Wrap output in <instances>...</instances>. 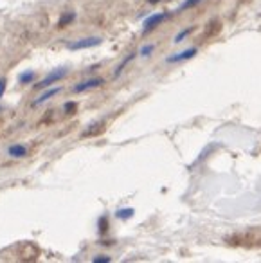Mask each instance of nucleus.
Listing matches in <instances>:
<instances>
[{
    "instance_id": "1",
    "label": "nucleus",
    "mask_w": 261,
    "mask_h": 263,
    "mask_svg": "<svg viewBox=\"0 0 261 263\" xmlns=\"http://www.w3.org/2000/svg\"><path fill=\"white\" fill-rule=\"evenodd\" d=\"M67 74H69V69H65V67H62V69H54L51 70V72L47 74V76L44 78V80H40L36 85H34V88H49L52 87L54 83H60V81L63 80V78H67Z\"/></svg>"
},
{
    "instance_id": "2",
    "label": "nucleus",
    "mask_w": 261,
    "mask_h": 263,
    "mask_svg": "<svg viewBox=\"0 0 261 263\" xmlns=\"http://www.w3.org/2000/svg\"><path fill=\"white\" fill-rule=\"evenodd\" d=\"M101 44H103V40L99 36H88V38H81V40H76V42H69L67 49H69V51H83V49L98 47V45H101Z\"/></svg>"
},
{
    "instance_id": "3",
    "label": "nucleus",
    "mask_w": 261,
    "mask_h": 263,
    "mask_svg": "<svg viewBox=\"0 0 261 263\" xmlns=\"http://www.w3.org/2000/svg\"><path fill=\"white\" fill-rule=\"evenodd\" d=\"M103 83H105V80H101V78H88V80H83L78 85H74L72 90H74V94H83V92H87V90L101 87Z\"/></svg>"
},
{
    "instance_id": "4",
    "label": "nucleus",
    "mask_w": 261,
    "mask_h": 263,
    "mask_svg": "<svg viewBox=\"0 0 261 263\" xmlns=\"http://www.w3.org/2000/svg\"><path fill=\"white\" fill-rule=\"evenodd\" d=\"M167 16H170V13H155V15L148 16V18L144 20V33H150V31L155 29L157 26H160Z\"/></svg>"
},
{
    "instance_id": "5",
    "label": "nucleus",
    "mask_w": 261,
    "mask_h": 263,
    "mask_svg": "<svg viewBox=\"0 0 261 263\" xmlns=\"http://www.w3.org/2000/svg\"><path fill=\"white\" fill-rule=\"evenodd\" d=\"M198 54V49L196 47H191V49H185V51L178 52V54H173V56H167L166 62L167 63H180V62H185V60H191Z\"/></svg>"
},
{
    "instance_id": "6",
    "label": "nucleus",
    "mask_w": 261,
    "mask_h": 263,
    "mask_svg": "<svg viewBox=\"0 0 261 263\" xmlns=\"http://www.w3.org/2000/svg\"><path fill=\"white\" fill-rule=\"evenodd\" d=\"M8 155L11 159H24L29 155V148H27L26 144H20V143L11 144V146L8 148Z\"/></svg>"
},
{
    "instance_id": "7",
    "label": "nucleus",
    "mask_w": 261,
    "mask_h": 263,
    "mask_svg": "<svg viewBox=\"0 0 261 263\" xmlns=\"http://www.w3.org/2000/svg\"><path fill=\"white\" fill-rule=\"evenodd\" d=\"M60 90H62V87H54V88H51V87H49V90H45L44 94H42V96H38V98L34 99V101H33V105H34V106H38V105H42V103L49 101V99H51L52 96H56V94H58Z\"/></svg>"
},
{
    "instance_id": "8",
    "label": "nucleus",
    "mask_w": 261,
    "mask_h": 263,
    "mask_svg": "<svg viewBox=\"0 0 261 263\" xmlns=\"http://www.w3.org/2000/svg\"><path fill=\"white\" fill-rule=\"evenodd\" d=\"M34 78H36V74H34V70H31V69H27L18 74V81L22 85H27V83H31V81H34Z\"/></svg>"
},
{
    "instance_id": "9",
    "label": "nucleus",
    "mask_w": 261,
    "mask_h": 263,
    "mask_svg": "<svg viewBox=\"0 0 261 263\" xmlns=\"http://www.w3.org/2000/svg\"><path fill=\"white\" fill-rule=\"evenodd\" d=\"M74 18H76V13H74V11L63 13V15L60 16V20H58V27H67L70 22H74Z\"/></svg>"
},
{
    "instance_id": "10",
    "label": "nucleus",
    "mask_w": 261,
    "mask_h": 263,
    "mask_svg": "<svg viewBox=\"0 0 261 263\" xmlns=\"http://www.w3.org/2000/svg\"><path fill=\"white\" fill-rule=\"evenodd\" d=\"M134 209L132 208H123V209H117V213H116V216L119 220H128V218H132L134 216Z\"/></svg>"
},
{
    "instance_id": "11",
    "label": "nucleus",
    "mask_w": 261,
    "mask_h": 263,
    "mask_svg": "<svg viewBox=\"0 0 261 263\" xmlns=\"http://www.w3.org/2000/svg\"><path fill=\"white\" fill-rule=\"evenodd\" d=\"M134 58H135V54H130V56H126V58H124L123 62H121V65H119V67H117V69H116V72H114V78L121 76V72H123V70H124V67H126L128 63H130V62H132V60H134Z\"/></svg>"
},
{
    "instance_id": "12",
    "label": "nucleus",
    "mask_w": 261,
    "mask_h": 263,
    "mask_svg": "<svg viewBox=\"0 0 261 263\" xmlns=\"http://www.w3.org/2000/svg\"><path fill=\"white\" fill-rule=\"evenodd\" d=\"M193 31H195V27H188V29H182L180 33L177 34V36H175V44H180V42H184V38H188L189 34L193 33Z\"/></svg>"
},
{
    "instance_id": "13",
    "label": "nucleus",
    "mask_w": 261,
    "mask_h": 263,
    "mask_svg": "<svg viewBox=\"0 0 261 263\" xmlns=\"http://www.w3.org/2000/svg\"><path fill=\"white\" fill-rule=\"evenodd\" d=\"M153 49H155V45L153 44H148V45H142L141 51H139V54L141 56H150L153 52Z\"/></svg>"
},
{
    "instance_id": "14",
    "label": "nucleus",
    "mask_w": 261,
    "mask_h": 263,
    "mask_svg": "<svg viewBox=\"0 0 261 263\" xmlns=\"http://www.w3.org/2000/svg\"><path fill=\"white\" fill-rule=\"evenodd\" d=\"M198 2H202V0H185L184 4L178 8V11H184V9H188V8H193V6H196Z\"/></svg>"
},
{
    "instance_id": "15",
    "label": "nucleus",
    "mask_w": 261,
    "mask_h": 263,
    "mask_svg": "<svg viewBox=\"0 0 261 263\" xmlns=\"http://www.w3.org/2000/svg\"><path fill=\"white\" fill-rule=\"evenodd\" d=\"M92 261L94 263H110L112 258H110V256H105V254H99V256H96V258H92Z\"/></svg>"
},
{
    "instance_id": "16",
    "label": "nucleus",
    "mask_w": 261,
    "mask_h": 263,
    "mask_svg": "<svg viewBox=\"0 0 261 263\" xmlns=\"http://www.w3.org/2000/svg\"><path fill=\"white\" fill-rule=\"evenodd\" d=\"M106 229H108V218H106V216H101V218H99V231H101V233H106Z\"/></svg>"
},
{
    "instance_id": "17",
    "label": "nucleus",
    "mask_w": 261,
    "mask_h": 263,
    "mask_svg": "<svg viewBox=\"0 0 261 263\" xmlns=\"http://www.w3.org/2000/svg\"><path fill=\"white\" fill-rule=\"evenodd\" d=\"M6 87H8V81H6V78H0V99L4 98V94H6Z\"/></svg>"
},
{
    "instance_id": "18",
    "label": "nucleus",
    "mask_w": 261,
    "mask_h": 263,
    "mask_svg": "<svg viewBox=\"0 0 261 263\" xmlns=\"http://www.w3.org/2000/svg\"><path fill=\"white\" fill-rule=\"evenodd\" d=\"M63 110H65L67 114H72L74 110H76V103H74V101L65 103V106H63Z\"/></svg>"
},
{
    "instance_id": "19",
    "label": "nucleus",
    "mask_w": 261,
    "mask_h": 263,
    "mask_svg": "<svg viewBox=\"0 0 261 263\" xmlns=\"http://www.w3.org/2000/svg\"><path fill=\"white\" fill-rule=\"evenodd\" d=\"M155 2H159V0H150V4H155Z\"/></svg>"
},
{
    "instance_id": "20",
    "label": "nucleus",
    "mask_w": 261,
    "mask_h": 263,
    "mask_svg": "<svg viewBox=\"0 0 261 263\" xmlns=\"http://www.w3.org/2000/svg\"><path fill=\"white\" fill-rule=\"evenodd\" d=\"M0 112H2V106H0Z\"/></svg>"
}]
</instances>
